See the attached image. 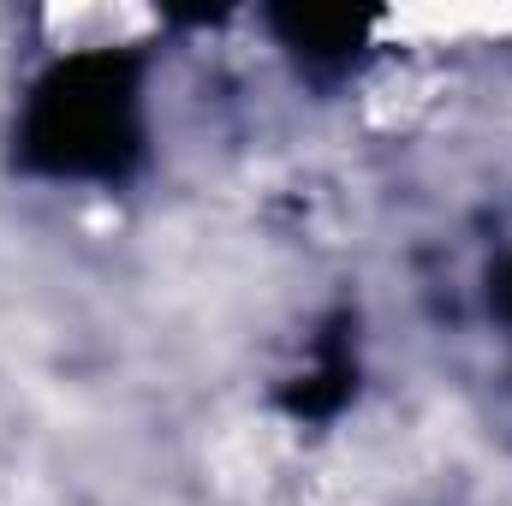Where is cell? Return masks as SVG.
Wrapping results in <instances>:
<instances>
[{"instance_id":"1","label":"cell","mask_w":512,"mask_h":506,"mask_svg":"<svg viewBox=\"0 0 512 506\" xmlns=\"http://www.w3.org/2000/svg\"><path fill=\"white\" fill-rule=\"evenodd\" d=\"M143 149V72L96 48L48 66L18 120V161L48 179H120Z\"/></svg>"},{"instance_id":"2","label":"cell","mask_w":512,"mask_h":506,"mask_svg":"<svg viewBox=\"0 0 512 506\" xmlns=\"http://www.w3.org/2000/svg\"><path fill=\"white\" fill-rule=\"evenodd\" d=\"M274 24L310 60H352L370 42V18H352V12H280Z\"/></svg>"},{"instance_id":"3","label":"cell","mask_w":512,"mask_h":506,"mask_svg":"<svg viewBox=\"0 0 512 506\" xmlns=\"http://www.w3.org/2000/svg\"><path fill=\"white\" fill-rule=\"evenodd\" d=\"M495 310H501V316H512V268H501V274H495Z\"/></svg>"}]
</instances>
